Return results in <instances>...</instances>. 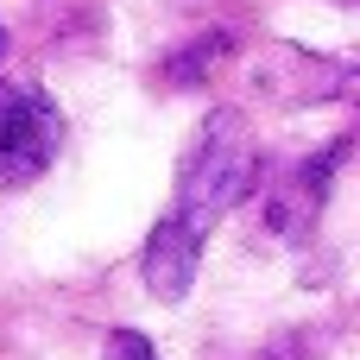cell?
Returning <instances> with one entry per match:
<instances>
[{
	"label": "cell",
	"instance_id": "cell-1",
	"mask_svg": "<svg viewBox=\"0 0 360 360\" xmlns=\"http://www.w3.org/2000/svg\"><path fill=\"white\" fill-rule=\"evenodd\" d=\"M253 184H259L253 127H247V114L221 108V114H209V120L196 127V139H190V152H184V165H177V209H171V215L209 240V228H215L240 196H253Z\"/></svg>",
	"mask_w": 360,
	"mask_h": 360
},
{
	"label": "cell",
	"instance_id": "cell-2",
	"mask_svg": "<svg viewBox=\"0 0 360 360\" xmlns=\"http://www.w3.org/2000/svg\"><path fill=\"white\" fill-rule=\"evenodd\" d=\"M63 152V114L38 82H0V190L38 184Z\"/></svg>",
	"mask_w": 360,
	"mask_h": 360
},
{
	"label": "cell",
	"instance_id": "cell-3",
	"mask_svg": "<svg viewBox=\"0 0 360 360\" xmlns=\"http://www.w3.org/2000/svg\"><path fill=\"white\" fill-rule=\"evenodd\" d=\"M139 272H146V285H152L165 304H184L190 285H196V272H202V234L184 228L177 215H165V221L146 234V259H139Z\"/></svg>",
	"mask_w": 360,
	"mask_h": 360
},
{
	"label": "cell",
	"instance_id": "cell-4",
	"mask_svg": "<svg viewBox=\"0 0 360 360\" xmlns=\"http://www.w3.org/2000/svg\"><path fill=\"white\" fill-rule=\"evenodd\" d=\"M342 158H348V139H335L329 152L304 158V165L291 171V184L272 196V228H285V234L310 228V221H316V209H323V196H329V177L342 171Z\"/></svg>",
	"mask_w": 360,
	"mask_h": 360
},
{
	"label": "cell",
	"instance_id": "cell-5",
	"mask_svg": "<svg viewBox=\"0 0 360 360\" xmlns=\"http://www.w3.org/2000/svg\"><path fill=\"white\" fill-rule=\"evenodd\" d=\"M101 360H158V354H152V342H146L139 329H114V335L101 342Z\"/></svg>",
	"mask_w": 360,
	"mask_h": 360
},
{
	"label": "cell",
	"instance_id": "cell-6",
	"mask_svg": "<svg viewBox=\"0 0 360 360\" xmlns=\"http://www.w3.org/2000/svg\"><path fill=\"white\" fill-rule=\"evenodd\" d=\"M0 57H6V32H0Z\"/></svg>",
	"mask_w": 360,
	"mask_h": 360
},
{
	"label": "cell",
	"instance_id": "cell-7",
	"mask_svg": "<svg viewBox=\"0 0 360 360\" xmlns=\"http://www.w3.org/2000/svg\"><path fill=\"white\" fill-rule=\"evenodd\" d=\"M342 6H348V0H342Z\"/></svg>",
	"mask_w": 360,
	"mask_h": 360
}]
</instances>
